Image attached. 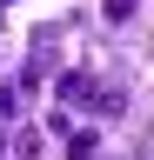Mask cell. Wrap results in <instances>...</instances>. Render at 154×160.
I'll list each match as a JSON object with an SVG mask.
<instances>
[{
    "label": "cell",
    "mask_w": 154,
    "mask_h": 160,
    "mask_svg": "<svg viewBox=\"0 0 154 160\" xmlns=\"http://www.w3.org/2000/svg\"><path fill=\"white\" fill-rule=\"evenodd\" d=\"M13 107H20V93H13V87H0V120H7Z\"/></svg>",
    "instance_id": "cell-4"
},
{
    "label": "cell",
    "mask_w": 154,
    "mask_h": 160,
    "mask_svg": "<svg viewBox=\"0 0 154 160\" xmlns=\"http://www.w3.org/2000/svg\"><path fill=\"white\" fill-rule=\"evenodd\" d=\"M54 100H61V107H101V80H94L87 67H67L61 80H54Z\"/></svg>",
    "instance_id": "cell-1"
},
{
    "label": "cell",
    "mask_w": 154,
    "mask_h": 160,
    "mask_svg": "<svg viewBox=\"0 0 154 160\" xmlns=\"http://www.w3.org/2000/svg\"><path fill=\"white\" fill-rule=\"evenodd\" d=\"M134 7H141V0H101V13H107V20H114V27H121V20H127V13H134Z\"/></svg>",
    "instance_id": "cell-3"
},
{
    "label": "cell",
    "mask_w": 154,
    "mask_h": 160,
    "mask_svg": "<svg viewBox=\"0 0 154 160\" xmlns=\"http://www.w3.org/2000/svg\"><path fill=\"white\" fill-rule=\"evenodd\" d=\"M0 7H7V0H0Z\"/></svg>",
    "instance_id": "cell-5"
},
{
    "label": "cell",
    "mask_w": 154,
    "mask_h": 160,
    "mask_svg": "<svg viewBox=\"0 0 154 160\" xmlns=\"http://www.w3.org/2000/svg\"><path fill=\"white\" fill-rule=\"evenodd\" d=\"M67 153H74V160H94V153H101V140H94V133H74V140H67Z\"/></svg>",
    "instance_id": "cell-2"
}]
</instances>
